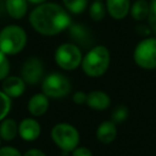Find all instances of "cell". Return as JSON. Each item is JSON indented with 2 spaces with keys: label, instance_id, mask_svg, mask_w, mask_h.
Wrapping results in <instances>:
<instances>
[{
  "label": "cell",
  "instance_id": "obj_25",
  "mask_svg": "<svg viewBox=\"0 0 156 156\" xmlns=\"http://www.w3.org/2000/svg\"><path fill=\"white\" fill-rule=\"evenodd\" d=\"M0 156H23L17 149L13 147H0Z\"/></svg>",
  "mask_w": 156,
  "mask_h": 156
},
{
  "label": "cell",
  "instance_id": "obj_20",
  "mask_svg": "<svg viewBox=\"0 0 156 156\" xmlns=\"http://www.w3.org/2000/svg\"><path fill=\"white\" fill-rule=\"evenodd\" d=\"M67 12L73 14H81L88 5V0H62Z\"/></svg>",
  "mask_w": 156,
  "mask_h": 156
},
{
  "label": "cell",
  "instance_id": "obj_3",
  "mask_svg": "<svg viewBox=\"0 0 156 156\" xmlns=\"http://www.w3.org/2000/svg\"><path fill=\"white\" fill-rule=\"evenodd\" d=\"M27 41L28 37L24 28L8 25L0 31V51L7 56H15L26 47Z\"/></svg>",
  "mask_w": 156,
  "mask_h": 156
},
{
  "label": "cell",
  "instance_id": "obj_7",
  "mask_svg": "<svg viewBox=\"0 0 156 156\" xmlns=\"http://www.w3.org/2000/svg\"><path fill=\"white\" fill-rule=\"evenodd\" d=\"M71 89L69 80L60 73L49 74L42 81V91L50 98H65L71 92Z\"/></svg>",
  "mask_w": 156,
  "mask_h": 156
},
{
  "label": "cell",
  "instance_id": "obj_28",
  "mask_svg": "<svg viewBox=\"0 0 156 156\" xmlns=\"http://www.w3.org/2000/svg\"><path fill=\"white\" fill-rule=\"evenodd\" d=\"M137 31H138L139 34L141 35H149L152 33V30L149 26H145V25H139L137 26Z\"/></svg>",
  "mask_w": 156,
  "mask_h": 156
},
{
  "label": "cell",
  "instance_id": "obj_6",
  "mask_svg": "<svg viewBox=\"0 0 156 156\" xmlns=\"http://www.w3.org/2000/svg\"><path fill=\"white\" fill-rule=\"evenodd\" d=\"M134 61L143 69H156V37H145L134 49Z\"/></svg>",
  "mask_w": 156,
  "mask_h": 156
},
{
  "label": "cell",
  "instance_id": "obj_33",
  "mask_svg": "<svg viewBox=\"0 0 156 156\" xmlns=\"http://www.w3.org/2000/svg\"><path fill=\"white\" fill-rule=\"evenodd\" d=\"M100 1H101V0H100Z\"/></svg>",
  "mask_w": 156,
  "mask_h": 156
},
{
  "label": "cell",
  "instance_id": "obj_21",
  "mask_svg": "<svg viewBox=\"0 0 156 156\" xmlns=\"http://www.w3.org/2000/svg\"><path fill=\"white\" fill-rule=\"evenodd\" d=\"M128 108L125 105H118L117 107H115L111 112V121L115 124H119V123H123L126 119L128 118Z\"/></svg>",
  "mask_w": 156,
  "mask_h": 156
},
{
  "label": "cell",
  "instance_id": "obj_23",
  "mask_svg": "<svg viewBox=\"0 0 156 156\" xmlns=\"http://www.w3.org/2000/svg\"><path fill=\"white\" fill-rule=\"evenodd\" d=\"M10 69H11V64L8 56L2 51H0V80H3L9 76Z\"/></svg>",
  "mask_w": 156,
  "mask_h": 156
},
{
  "label": "cell",
  "instance_id": "obj_11",
  "mask_svg": "<svg viewBox=\"0 0 156 156\" xmlns=\"http://www.w3.org/2000/svg\"><path fill=\"white\" fill-rule=\"evenodd\" d=\"M26 85L22 77L18 76H8L2 80V91L10 98H17L26 91Z\"/></svg>",
  "mask_w": 156,
  "mask_h": 156
},
{
  "label": "cell",
  "instance_id": "obj_16",
  "mask_svg": "<svg viewBox=\"0 0 156 156\" xmlns=\"http://www.w3.org/2000/svg\"><path fill=\"white\" fill-rule=\"evenodd\" d=\"M7 13L13 20H22L26 16L28 11L27 0H5Z\"/></svg>",
  "mask_w": 156,
  "mask_h": 156
},
{
  "label": "cell",
  "instance_id": "obj_22",
  "mask_svg": "<svg viewBox=\"0 0 156 156\" xmlns=\"http://www.w3.org/2000/svg\"><path fill=\"white\" fill-rule=\"evenodd\" d=\"M12 107V101L3 91H0V122L7 118Z\"/></svg>",
  "mask_w": 156,
  "mask_h": 156
},
{
  "label": "cell",
  "instance_id": "obj_29",
  "mask_svg": "<svg viewBox=\"0 0 156 156\" xmlns=\"http://www.w3.org/2000/svg\"><path fill=\"white\" fill-rule=\"evenodd\" d=\"M23 156H46V154L39 149H30V150H28Z\"/></svg>",
  "mask_w": 156,
  "mask_h": 156
},
{
  "label": "cell",
  "instance_id": "obj_13",
  "mask_svg": "<svg viewBox=\"0 0 156 156\" xmlns=\"http://www.w3.org/2000/svg\"><path fill=\"white\" fill-rule=\"evenodd\" d=\"M49 108V98L45 94L37 93L30 98L28 102V110L33 117H42Z\"/></svg>",
  "mask_w": 156,
  "mask_h": 156
},
{
  "label": "cell",
  "instance_id": "obj_12",
  "mask_svg": "<svg viewBox=\"0 0 156 156\" xmlns=\"http://www.w3.org/2000/svg\"><path fill=\"white\" fill-rule=\"evenodd\" d=\"M130 0H106V10L112 18L121 20L130 11Z\"/></svg>",
  "mask_w": 156,
  "mask_h": 156
},
{
  "label": "cell",
  "instance_id": "obj_8",
  "mask_svg": "<svg viewBox=\"0 0 156 156\" xmlns=\"http://www.w3.org/2000/svg\"><path fill=\"white\" fill-rule=\"evenodd\" d=\"M44 65L37 57L27 59L22 66V78L28 85H37L43 79Z\"/></svg>",
  "mask_w": 156,
  "mask_h": 156
},
{
  "label": "cell",
  "instance_id": "obj_14",
  "mask_svg": "<svg viewBox=\"0 0 156 156\" xmlns=\"http://www.w3.org/2000/svg\"><path fill=\"white\" fill-rule=\"evenodd\" d=\"M117 126L112 121H104L98 125L96 129V138L103 144H109L117 138Z\"/></svg>",
  "mask_w": 156,
  "mask_h": 156
},
{
  "label": "cell",
  "instance_id": "obj_10",
  "mask_svg": "<svg viewBox=\"0 0 156 156\" xmlns=\"http://www.w3.org/2000/svg\"><path fill=\"white\" fill-rule=\"evenodd\" d=\"M18 135L27 142L35 141L41 135V125L35 119L26 118L18 124Z\"/></svg>",
  "mask_w": 156,
  "mask_h": 156
},
{
  "label": "cell",
  "instance_id": "obj_15",
  "mask_svg": "<svg viewBox=\"0 0 156 156\" xmlns=\"http://www.w3.org/2000/svg\"><path fill=\"white\" fill-rule=\"evenodd\" d=\"M111 100L107 93L103 91H92L88 93L86 104L94 110H105L110 106Z\"/></svg>",
  "mask_w": 156,
  "mask_h": 156
},
{
  "label": "cell",
  "instance_id": "obj_32",
  "mask_svg": "<svg viewBox=\"0 0 156 156\" xmlns=\"http://www.w3.org/2000/svg\"><path fill=\"white\" fill-rule=\"evenodd\" d=\"M61 156H65V155H61Z\"/></svg>",
  "mask_w": 156,
  "mask_h": 156
},
{
  "label": "cell",
  "instance_id": "obj_19",
  "mask_svg": "<svg viewBox=\"0 0 156 156\" xmlns=\"http://www.w3.org/2000/svg\"><path fill=\"white\" fill-rule=\"evenodd\" d=\"M106 5L100 1V0H94L92 5H90L89 9V14L90 17L92 18L95 22H101L105 18V15H106Z\"/></svg>",
  "mask_w": 156,
  "mask_h": 156
},
{
  "label": "cell",
  "instance_id": "obj_30",
  "mask_svg": "<svg viewBox=\"0 0 156 156\" xmlns=\"http://www.w3.org/2000/svg\"><path fill=\"white\" fill-rule=\"evenodd\" d=\"M27 1L32 3V5H42V3H44V2H47V0H27Z\"/></svg>",
  "mask_w": 156,
  "mask_h": 156
},
{
  "label": "cell",
  "instance_id": "obj_9",
  "mask_svg": "<svg viewBox=\"0 0 156 156\" xmlns=\"http://www.w3.org/2000/svg\"><path fill=\"white\" fill-rule=\"evenodd\" d=\"M67 30H69V37L74 42L73 44L77 45L78 47L88 48L93 43L91 31L83 24H79V23L71 24Z\"/></svg>",
  "mask_w": 156,
  "mask_h": 156
},
{
  "label": "cell",
  "instance_id": "obj_2",
  "mask_svg": "<svg viewBox=\"0 0 156 156\" xmlns=\"http://www.w3.org/2000/svg\"><path fill=\"white\" fill-rule=\"evenodd\" d=\"M110 65V52L104 45H96L86 54L81 61V69L89 77H101Z\"/></svg>",
  "mask_w": 156,
  "mask_h": 156
},
{
  "label": "cell",
  "instance_id": "obj_24",
  "mask_svg": "<svg viewBox=\"0 0 156 156\" xmlns=\"http://www.w3.org/2000/svg\"><path fill=\"white\" fill-rule=\"evenodd\" d=\"M147 22H149V27L151 28L152 33L156 34V0L150 1V11L149 16H147Z\"/></svg>",
  "mask_w": 156,
  "mask_h": 156
},
{
  "label": "cell",
  "instance_id": "obj_31",
  "mask_svg": "<svg viewBox=\"0 0 156 156\" xmlns=\"http://www.w3.org/2000/svg\"><path fill=\"white\" fill-rule=\"evenodd\" d=\"M0 142H1V137H0Z\"/></svg>",
  "mask_w": 156,
  "mask_h": 156
},
{
  "label": "cell",
  "instance_id": "obj_17",
  "mask_svg": "<svg viewBox=\"0 0 156 156\" xmlns=\"http://www.w3.org/2000/svg\"><path fill=\"white\" fill-rule=\"evenodd\" d=\"M18 135V124L11 118H5L0 124V137L5 141H12Z\"/></svg>",
  "mask_w": 156,
  "mask_h": 156
},
{
  "label": "cell",
  "instance_id": "obj_1",
  "mask_svg": "<svg viewBox=\"0 0 156 156\" xmlns=\"http://www.w3.org/2000/svg\"><path fill=\"white\" fill-rule=\"evenodd\" d=\"M29 23L37 33L54 37L66 30L72 24L66 9L55 2H44L31 11Z\"/></svg>",
  "mask_w": 156,
  "mask_h": 156
},
{
  "label": "cell",
  "instance_id": "obj_4",
  "mask_svg": "<svg viewBox=\"0 0 156 156\" xmlns=\"http://www.w3.org/2000/svg\"><path fill=\"white\" fill-rule=\"evenodd\" d=\"M55 144L63 152H73L79 144L80 135L77 128L69 123H59L52 127L50 132Z\"/></svg>",
  "mask_w": 156,
  "mask_h": 156
},
{
  "label": "cell",
  "instance_id": "obj_18",
  "mask_svg": "<svg viewBox=\"0 0 156 156\" xmlns=\"http://www.w3.org/2000/svg\"><path fill=\"white\" fill-rule=\"evenodd\" d=\"M150 11V3L147 0H136L132 5H130V15L135 20L142 22L147 20L149 16Z\"/></svg>",
  "mask_w": 156,
  "mask_h": 156
},
{
  "label": "cell",
  "instance_id": "obj_5",
  "mask_svg": "<svg viewBox=\"0 0 156 156\" xmlns=\"http://www.w3.org/2000/svg\"><path fill=\"white\" fill-rule=\"evenodd\" d=\"M83 54L80 47L73 43H63L55 51V61L60 69L74 71L81 65Z\"/></svg>",
  "mask_w": 156,
  "mask_h": 156
},
{
  "label": "cell",
  "instance_id": "obj_27",
  "mask_svg": "<svg viewBox=\"0 0 156 156\" xmlns=\"http://www.w3.org/2000/svg\"><path fill=\"white\" fill-rule=\"evenodd\" d=\"M72 156H93L91 150L86 147H77L73 152Z\"/></svg>",
  "mask_w": 156,
  "mask_h": 156
},
{
  "label": "cell",
  "instance_id": "obj_26",
  "mask_svg": "<svg viewBox=\"0 0 156 156\" xmlns=\"http://www.w3.org/2000/svg\"><path fill=\"white\" fill-rule=\"evenodd\" d=\"M87 96L88 94L83 91H77L73 95V102L77 105H83L87 103Z\"/></svg>",
  "mask_w": 156,
  "mask_h": 156
}]
</instances>
